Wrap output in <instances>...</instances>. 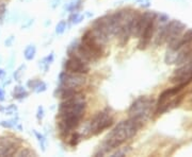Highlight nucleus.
I'll use <instances>...</instances> for the list:
<instances>
[{
  "mask_svg": "<svg viewBox=\"0 0 192 157\" xmlns=\"http://www.w3.org/2000/svg\"><path fill=\"white\" fill-rule=\"evenodd\" d=\"M34 54H35V48L33 46H29L25 51V56L27 60H32L34 58Z\"/></svg>",
  "mask_w": 192,
  "mask_h": 157,
  "instance_id": "nucleus-8",
  "label": "nucleus"
},
{
  "mask_svg": "<svg viewBox=\"0 0 192 157\" xmlns=\"http://www.w3.org/2000/svg\"><path fill=\"white\" fill-rule=\"evenodd\" d=\"M65 29H66V21L65 20H62V21H60L57 25V28H56V32L58 34H62L65 31Z\"/></svg>",
  "mask_w": 192,
  "mask_h": 157,
  "instance_id": "nucleus-9",
  "label": "nucleus"
},
{
  "mask_svg": "<svg viewBox=\"0 0 192 157\" xmlns=\"http://www.w3.org/2000/svg\"><path fill=\"white\" fill-rule=\"evenodd\" d=\"M79 140H80V135H79L78 133H75V134H73L72 138H70V146H75L78 144Z\"/></svg>",
  "mask_w": 192,
  "mask_h": 157,
  "instance_id": "nucleus-10",
  "label": "nucleus"
},
{
  "mask_svg": "<svg viewBox=\"0 0 192 157\" xmlns=\"http://www.w3.org/2000/svg\"><path fill=\"white\" fill-rule=\"evenodd\" d=\"M153 105V99L146 97H140L137 99L128 109L130 117H136L142 122H145L150 116V108Z\"/></svg>",
  "mask_w": 192,
  "mask_h": 157,
  "instance_id": "nucleus-2",
  "label": "nucleus"
},
{
  "mask_svg": "<svg viewBox=\"0 0 192 157\" xmlns=\"http://www.w3.org/2000/svg\"><path fill=\"white\" fill-rule=\"evenodd\" d=\"M113 124V118L110 117L108 112H99L90 121L89 131L91 135H98L104 130L110 127Z\"/></svg>",
  "mask_w": 192,
  "mask_h": 157,
  "instance_id": "nucleus-3",
  "label": "nucleus"
},
{
  "mask_svg": "<svg viewBox=\"0 0 192 157\" xmlns=\"http://www.w3.org/2000/svg\"><path fill=\"white\" fill-rule=\"evenodd\" d=\"M191 102H192V97H191Z\"/></svg>",
  "mask_w": 192,
  "mask_h": 157,
  "instance_id": "nucleus-13",
  "label": "nucleus"
},
{
  "mask_svg": "<svg viewBox=\"0 0 192 157\" xmlns=\"http://www.w3.org/2000/svg\"><path fill=\"white\" fill-rule=\"evenodd\" d=\"M143 123L144 122L136 117H130L128 120L121 121L106 136L105 141L99 148V152H96L95 155H105L112 150L119 149L125 141L129 140L136 135L137 132L143 126Z\"/></svg>",
  "mask_w": 192,
  "mask_h": 157,
  "instance_id": "nucleus-1",
  "label": "nucleus"
},
{
  "mask_svg": "<svg viewBox=\"0 0 192 157\" xmlns=\"http://www.w3.org/2000/svg\"><path fill=\"white\" fill-rule=\"evenodd\" d=\"M18 155H24V156H31V155H35V153H33V152L31 151V150H29V149H25V150H22L20 153H18Z\"/></svg>",
  "mask_w": 192,
  "mask_h": 157,
  "instance_id": "nucleus-11",
  "label": "nucleus"
},
{
  "mask_svg": "<svg viewBox=\"0 0 192 157\" xmlns=\"http://www.w3.org/2000/svg\"><path fill=\"white\" fill-rule=\"evenodd\" d=\"M37 118L39 119L43 118V107H39V115H37Z\"/></svg>",
  "mask_w": 192,
  "mask_h": 157,
  "instance_id": "nucleus-12",
  "label": "nucleus"
},
{
  "mask_svg": "<svg viewBox=\"0 0 192 157\" xmlns=\"http://www.w3.org/2000/svg\"><path fill=\"white\" fill-rule=\"evenodd\" d=\"M61 87H70V88H79L86 83V77L80 73H66V71L60 75Z\"/></svg>",
  "mask_w": 192,
  "mask_h": 157,
  "instance_id": "nucleus-6",
  "label": "nucleus"
},
{
  "mask_svg": "<svg viewBox=\"0 0 192 157\" xmlns=\"http://www.w3.org/2000/svg\"><path fill=\"white\" fill-rule=\"evenodd\" d=\"M81 44L83 45L86 49H89L97 58H99L104 54L103 45L99 44L97 41V39L95 38V36L93 35L92 31H88V32H86L82 35Z\"/></svg>",
  "mask_w": 192,
  "mask_h": 157,
  "instance_id": "nucleus-5",
  "label": "nucleus"
},
{
  "mask_svg": "<svg viewBox=\"0 0 192 157\" xmlns=\"http://www.w3.org/2000/svg\"><path fill=\"white\" fill-rule=\"evenodd\" d=\"M64 68L67 72L72 73H80L86 75L90 70V67L86 61H83L80 56H72L65 62Z\"/></svg>",
  "mask_w": 192,
  "mask_h": 157,
  "instance_id": "nucleus-4",
  "label": "nucleus"
},
{
  "mask_svg": "<svg viewBox=\"0 0 192 157\" xmlns=\"http://www.w3.org/2000/svg\"><path fill=\"white\" fill-rule=\"evenodd\" d=\"M156 17H154L153 19L148 22L147 26H146V27H145V29L143 30L141 36L139 37L140 41H139V45H138L139 49H141V50L145 49V48L148 46V44H150V39H152V37H153L154 32H155V27H156V26H155V22H156Z\"/></svg>",
  "mask_w": 192,
  "mask_h": 157,
  "instance_id": "nucleus-7",
  "label": "nucleus"
}]
</instances>
